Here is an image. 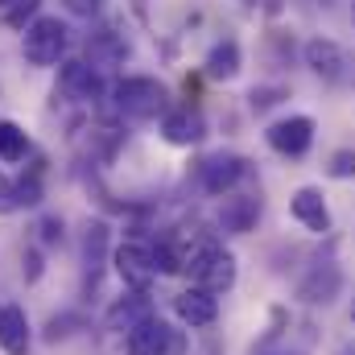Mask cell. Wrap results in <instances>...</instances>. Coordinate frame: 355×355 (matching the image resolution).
Returning <instances> with one entry per match:
<instances>
[{
	"label": "cell",
	"mask_w": 355,
	"mask_h": 355,
	"mask_svg": "<svg viewBox=\"0 0 355 355\" xmlns=\"http://www.w3.org/2000/svg\"><path fill=\"white\" fill-rule=\"evenodd\" d=\"M265 141L281 157H306L310 145H314V120L310 116H285V120L268 124Z\"/></svg>",
	"instance_id": "obj_5"
},
{
	"label": "cell",
	"mask_w": 355,
	"mask_h": 355,
	"mask_svg": "<svg viewBox=\"0 0 355 355\" xmlns=\"http://www.w3.org/2000/svg\"><path fill=\"white\" fill-rule=\"evenodd\" d=\"M352 322H355V306H352Z\"/></svg>",
	"instance_id": "obj_26"
},
{
	"label": "cell",
	"mask_w": 355,
	"mask_h": 355,
	"mask_svg": "<svg viewBox=\"0 0 355 355\" xmlns=\"http://www.w3.org/2000/svg\"><path fill=\"white\" fill-rule=\"evenodd\" d=\"M99 4H103V0H67V8H71L75 17H95Z\"/></svg>",
	"instance_id": "obj_22"
},
{
	"label": "cell",
	"mask_w": 355,
	"mask_h": 355,
	"mask_svg": "<svg viewBox=\"0 0 355 355\" xmlns=\"http://www.w3.org/2000/svg\"><path fill=\"white\" fill-rule=\"evenodd\" d=\"M124 355H186V335L149 314L124 335Z\"/></svg>",
	"instance_id": "obj_2"
},
{
	"label": "cell",
	"mask_w": 355,
	"mask_h": 355,
	"mask_svg": "<svg viewBox=\"0 0 355 355\" xmlns=\"http://www.w3.org/2000/svg\"><path fill=\"white\" fill-rule=\"evenodd\" d=\"M149 314H153V306H149L145 289H137L132 297H120V302L107 310V327H112V331H132V327L145 322Z\"/></svg>",
	"instance_id": "obj_16"
},
{
	"label": "cell",
	"mask_w": 355,
	"mask_h": 355,
	"mask_svg": "<svg viewBox=\"0 0 355 355\" xmlns=\"http://www.w3.org/2000/svg\"><path fill=\"white\" fill-rule=\"evenodd\" d=\"M289 211H293V219H297L306 232H318V236L331 232V211H327V198H322L318 186H302V190H293Z\"/></svg>",
	"instance_id": "obj_10"
},
{
	"label": "cell",
	"mask_w": 355,
	"mask_h": 355,
	"mask_svg": "<svg viewBox=\"0 0 355 355\" xmlns=\"http://www.w3.org/2000/svg\"><path fill=\"white\" fill-rule=\"evenodd\" d=\"M116 112L128 120H153L166 112V87L157 79H145V75L120 79L116 83Z\"/></svg>",
	"instance_id": "obj_1"
},
{
	"label": "cell",
	"mask_w": 355,
	"mask_h": 355,
	"mask_svg": "<svg viewBox=\"0 0 355 355\" xmlns=\"http://www.w3.org/2000/svg\"><path fill=\"white\" fill-rule=\"evenodd\" d=\"M17 202H12V182L8 178H0V211H12Z\"/></svg>",
	"instance_id": "obj_23"
},
{
	"label": "cell",
	"mask_w": 355,
	"mask_h": 355,
	"mask_svg": "<svg viewBox=\"0 0 355 355\" xmlns=\"http://www.w3.org/2000/svg\"><path fill=\"white\" fill-rule=\"evenodd\" d=\"M339 289H343V272H339V265H335V261H322V265H314L306 277H302L297 297L310 302V306H327V302L339 297Z\"/></svg>",
	"instance_id": "obj_8"
},
{
	"label": "cell",
	"mask_w": 355,
	"mask_h": 355,
	"mask_svg": "<svg viewBox=\"0 0 355 355\" xmlns=\"http://www.w3.org/2000/svg\"><path fill=\"white\" fill-rule=\"evenodd\" d=\"M302 54H306V67H310L318 79H327V83H339V79L347 75V67H352L347 50H343L339 42H331V37H310Z\"/></svg>",
	"instance_id": "obj_6"
},
{
	"label": "cell",
	"mask_w": 355,
	"mask_h": 355,
	"mask_svg": "<svg viewBox=\"0 0 355 355\" xmlns=\"http://www.w3.org/2000/svg\"><path fill=\"white\" fill-rule=\"evenodd\" d=\"M0 347L8 355L29 352V318L21 306H0Z\"/></svg>",
	"instance_id": "obj_14"
},
{
	"label": "cell",
	"mask_w": 355,
	"mask_h": 355,
	"mask_svg": "<svg viewBox=\"0 0 355 355\" xmlns=\"http://www.w3.org/2000/svg\"><path fill=\"white\" fill-rule=\"evenodd\" d=\"M207 79H236L240 75V46L227 37V42H219L211 54H207Z\"/></svg>",
	"instance_id": "obj_18"
},
{
	"label": "cell",
	"mask_w": 355,
	"mask_h": 355,
	"mask_svg": "<svg viewBox=\"0 0 355 355\" xmlns=\"http://www.w3.org/2000/svg\"><path fill=\"white\" fill-rule=\"evenodd\" d=\"M198 174H202V190H207V194H232L236 182L248 174V162L236 157V153H215V157L202 162Z\"/></svg>",
	"instance_id": "obj_7"
},
{
	"label": "cell",
	"mask_w": 355,
	"mask_h": 355,
	"mask_svg": "<svg viewBox=\"0 0 355 355\" xmlns=\"http://www.w3.org/2000/svg\"><path fill=\"white\" fill-rule=\"evenodd\" d=\"M112 261H116L120 281H124V285H132V289H149V285H153V277H157L149 248H141V244H124V248H116V257H112Z\"/></svg>",
	"instance_id": "obj_11"
},
{
	"label": "cell",
	"mask_w": 355,
	"mask_h": 355,
	"mask_svg": "<svg viewBox=\"0 0 355 355\" xmlns=\"http://www.w3.org/2000/svg\"><path fill=\"white\" fill-rule=\"evenodd\" d=\"M12 202H17V207H37V202H42V182H37V178L12 182Z\"/></svg>",
	"instance_id": "obj_20"
},
{
	"label": "cell",
	"mask_w": 355,
	"mask_h": 355,
	"mask_svg": "<svg viewBox=\"0 0 355 355\" xmlns=\"http://www.w3.org/2000/svg\"><path fill=\"white\" fill-rule=\"evenodd\" d=\"M162 132H166V141H170V145H198V141H202V132H207V124H202V116H198V112L178 107V112H170V116L162 120Z\"/></svg>",
	"instance_id": "obj_15"
},
{
	"label": "cell",
	"mask_w": 355,
	"mask_h": 355,
	"mask_svg": "<svg viewBox=\"0 0 355 355\" xmlns=\"http://www.w3.org/2000/svg\"><path fill=\"white\" fill-rule=\"evenodd\" d=\"M257 219H261V198L257 194H232L219 207V227L227 236H248L257 227Z\"/></svg>",
	"instance_id": "obj_12"
},
{
	"label": "cell",
	"mask_w": 355,
	"mask_h": 355,
	"mask_svg": "<svg viewBox=\"0 0 355 355\" xmlns=\"http://www.w3.org/2000/svg\"><path fill=\"white\" fill-rule=\"evenodd\" d=\"M67 25L58 17H33L25 29V58L33 67H54L67 54Z\"/></svg>",
	"instance_id": "obj_3"
},
{
	"label": "cell",
	"mask_w": 355,
	"mask_h": 355,
	"mask_svg": "<svg viewBox=\"0 0 355 355\" xmlns=\"http://www.w3.org/2000/svg\"><path fill=\"white\" fill-rule=\"evenodd\" d=\"M87 54H91V67H116V62L128 58V42L116 29H99L95 37H87Z\"/></svg>",
	"instance_id": "obj_17"
},
{
	"label": "cell",
	"mask_w": 355,
	"mask_h": 355,
	"mask_svg": "<svg viewBox=\"0 0 355 355\" xmlns=\"http://www.w3.org/2000/svg\"><path fill=\"white\" fill-rule=\"evenodd\" d=\"M42 232H46V240H62V223H58V219H46Z\"/></svg>",
	"instance_id": "obj_24"
},
{
	"label": "cell",
	"mask_w": 355,
	"mask_h": 355,
	"mask_svg": "<svg viewBox=\"0 0 355 355\" xmlns=\"http://www.w3.org/2000/svg\"><path fill=\"white\" fill-rule=\"evenodd\" d=\"M327 170H331V178H355V149H335Z\"/></svg>",
	"instance_id": "obj_21"
},
{
	"label": "cell",
	"mask_w": 355,
	"mask_h": 355,
	"mask_svg": "<svg viewBox=\"0 0 355 355\" xmlns=\"http://www.w3.org/2000/svg\"><path fill=\"white\" fill-rule=\"evenodd\" d=\"M58 87H62L67 99H75V103H95L103 95V79H99V71L91 62H62Z\"/></svg>",
	"instance_id": "obj_9"
},
{
	"label": "cell",
	"mask_w": 355,
	"mask_h": 355,
	"mask_svg": "<svg viewBox=\"0 0 355 355\" xmlns=\"http://www.w3.org/2000/svg\"><path fill=\"white\" fill-rule=\"evenodd\" d=\"M25 153H29L25 128L12 120H0V162H25Z\"/></svg>",
	"instance_id": "obj_19"
},
{
	"label": "cell",
	"mask_w": 355,
	"mask_h": 355,
	"mask_svg": "<svg viewBox=\"0 0 355 355\" xmlns=\"http://www.w3.org/2000/svg\"><path fill=\"white\" fill-rule=\"evenodd\" d=\"M174 310H178V318H182L186 327H211V322L219 318V302H215V293L202 289V285L182 289V293L174 297Z\"/></svg>",
	"instance_id": "obj_13"
},
{
	"label": "cell",
	"mask_w": 355,
	"mask_h": 355,
	"mask_svg": "<svg viewBox=\"0 0 355 355\" xmlns=\"http://www.w3.org/2000/svg\"><path fill=\"white\" fill-rule=\"evenodd\" d=\"M186 268H190L194 285H202V289H211V293H227V289L236 285V257L223 252V248H215V244H202V248L190 257Z\"/></svg>",
	"instance_id": "obj_4"
},
{
	"label": "cell",
	"mask_w": 355,
	"mask_h": 355,
	"mask_svg": "<svg viewBox=\"0 0 355 355\" xmlns=\"http://www.w3.org/2000/svg\"><path fill=\"white\" fill-rule=\"evenodd\" d=\"M8 4H17V0H0V8H8Z\"/></svg>",
	"instance_id": "obj_25"
}]
</instances>
